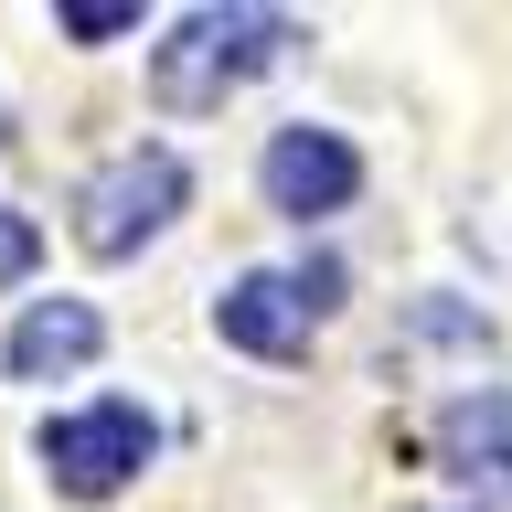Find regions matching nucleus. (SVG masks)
<instances>
[{
  "mask_svg": "<svg viewBox=\"0 0 512 512\" xmlns=\"http://www.w3.org/2000/svg\"><path fill=\"white\" fill-rule=\"evenodd\" d=\"M288 43H299V22H288V11H256V0H235V11H182L171 43L150 54V86H160L171 118H203V107H224L246 75H267Z\"/></svg>",
  "mask_w": 512,
  "mask_h": 512,
  "instance_id": "1",
  "label": "nucleus"
},
{
  "mask_svg": "<svg viewBox=\"0 0 512 512\" xmlns=\"http://www.w3.org/2000/svg\"><path fill=\"white\" fill-rule=\"evenodd\" d=\"M342 299V267L310 256V267H246V278L214 299V331L256 363H288V352H310V320Z\"/></svg>",
  "mask_w": 512,
  "mask_h": 512,
  "instance_id": "3",
  "label": "nucleus"
},
{
  "mask_svg": "<svg viewBox=\"0 0 512 512\" xmlns=\"http://www.w3.org/2000/svg\"><path fill=\"white\" fill-rule=\"evenodd\" d=\"M96 342H107V320H96L86 299H32V310L11 320V352H0V363L22 384H43V374H75Z\"/></svg>",
  "mask_w": 512,
  "mask_h": 512,
  "instance_id": "6",
  "label": "nucleus"
},
{
  "mask_svg": "<svg viewBox=\"0 0 512 512\" xmlns=\"http://www.w3.org/2000/svg\"><path fill=\"white\" fill-rule=\"evenodd\" d=\"M256 182H267V203L278 214H342L352 192H363V160H352L342 128H278L267 139V160H256Z\"/></svg>",
  "mask_w": 512,
  "mask_h": 512,
  "instance_id": "5",
  "label": "nucleus"
},
{
  "mask_svg": "<svg viewBox=\"0 0 512 512\" xmlns=\"http://www.w3.org/2000/svg\"><path fill=\"white\" fill-rule=\"evenodd\" d=\"M43 470H54V491H75V502H107V491H128V480L150 470V448H160V427L128 395H107V406H86V416H43Z\"/></svg>",
  "mask_w": 512,
  "mask_h": 512,
  "instance_id": "4",
  "label": "nucleus"
},
{
  "mask_svg": "<svg viewBox=\"0 0 512 512\" xmlns=\"http://www.w3.org/2000/svg\"><path fill=\"white\" fill-rule=\"evenodd\" d=\"M0 150H11V128H0Z\"/></svg>",
  "mask_w": 512,
  "mask_h": 512,
  "instance_id": "10",
  "label": "nucleus"
},
{
  "mask_svg": "<svg viewBox=\"0 0 512 512\" xmlns=\"http://www.w3.org/2000/svg\"><path fill=\"white\" fill-rule=\"evenodd\" d=\"M64 32L75 43H118V32H139V0H64Z\"/></svg>",
  "mask_w": 512,
  "mask_h": 512,
  "instance_id": "8",
  "label": "nucleus"
},
{
  "mask_svg": "<svg viewBox=\"0 0 512 512\" xmlns=\"http://www.w3.org/2000/svg\"><path fill=\"white\" fill-rule=\"evenodd\" d=\"M182 192H192V171L160 150V139H139V150H118L86 192H75V246L86 256H139L160 224L182 214Z\"/></svg>",
  "mask_w": 512,
  "mask_h": 512,
  "instance_id": "2",
  "label": "nucleus"
},
{
  "mask_svg": "<svg viewBox=\"0 0 512 512\" xmlns=\"http://www.w3.org/2000/svg\"><path fill=\"white\" fill-rule=\"evenodd\" d=\"M32 267H43V224H32V214H11V203H0V288H22Z\"/></svg>",
  "mask_w": 512,
  "mask_h": 512,
  "instance_id": "9",
  "label": "nucleus"
},
{
  "mask_svg": "<svg viewBox=\"0 0 512 512\" xmlns=\"http://www.w3.org/2000/svg\"><path fill=\"white\" fill-rule=\"evenodd\" d=\"M438 448L459 470H480V480H512V395H459L438 416Z\"/></svg>",
  "mask_w": 512,
  "mask_h": 512,
  "instance_id": "7",
  "label": "nucleus"
}]
</instances>
